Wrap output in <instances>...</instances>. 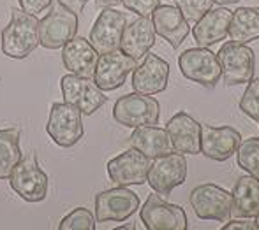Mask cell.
Masks as SVG:
<instances>
[{
  "instance_id": "6da1fadb",
  "label": "cell",
  "mask_w": 259,
  "mask_h": 230,
  "mask_svg": "<svg viewBox=\"0 0 259 230\" xmlns=\"http://www.w3.org/2000/svg\"><path fill=\"white\" fill-rule=\"evenodd\" d=\"M39 42V20L35 14L14 9L11 21L2 30L0 47L2 53L14 60H23L35 49Z\"/></svg>"
},
{
  "instance_id": "7a4b0ae2",
  "label": "cell",
  "mask_w": 259,
  "mask_h": 230,
  "mask_svg": "<svg viewBox=\"0 0 259 230\" xmlns=\"http://www.w3.org/2000/svg\"><path fill=\"white\" fill-rule=\"evenodd\" d=\"M9 185L25 202H41L48 195V176L39 167L35 151L21 156L9 176Z\"/></svg>"
},
{
  "instance_id": "3957f363",
  "label": "cell",
  "mask_w": 259,
  "mask_h": 230,
  "mask_svg": "<svg viewBox=\"0 0 259 230\" xmlns=\"http://www.w3.org/2000/svg\"><path fill=\"white\" fill-rule=\"evenodd\" d=\"M46 132L60 148H71V146L78 144L85 136L81 111L67 102H55L50 109Z\"/></svg>"
},
{
  "instance_id": "277c9868",
  "label": "cell",
  "mask_w": 259,
  "mask_h": 230,
  "mask_svg": "<svg viewBox=\"0 0 259 230\" xmlns=\"http://www.w3.org/2000/svg\"><path fill=\"white\" fill-rule=\"evenodd\" d=\"M160 116V105L150 95L143 93H127L120 97L113 105V120L122 127L157 125Z\"/></svg>"
},
{
  "instance_id": "5b68a950",
  "label": "cell",
  "mask_w": 259,
  "mask_h": 230,
  "mask_svg": "<svg viewBox=\"0 0 259 230\" xmlns=\"http://www.w3.org/2000/svg\"><path fill=\"white\" fill-rule=\"evenodd\" d=\"M221 64V78L228 86H236L249 83L256 71V54L254 49L240 42H226L217 53Z\"/></svg>"
},
{
  "instance_id": "8992f818",
  "label": "cell",
  "mask_w": 259,
  "mask_h": 230,
  "mask_svg": "<svg viewBox=\"0 0 259 230\" xmlns=\"http://www.w3.org/2000/svg\"><path fill=\"white\" fill-rule=\"evenodd\" d=\"M178 67L184 78L206 88H213L222 76L217 53L201 46L185 49L178 58Z\"/></svg>"
},
{
  "instance_id": "52a82bcc",
  "label": "cell",
  "mask_w": 259,
  "mask_h": 230,
  "mask_svg": "<svg viewBox=\"0 0 259 230\" xmlns=\"http://www.w3.org/2000/svg\"><path fill=\"white\" fill-rule=\"evenodd\" d=\"M191 206L199 220H215L226 223L233 214V197L219 185L206 183L191 192Z\"/></svg>"
},
{
  "instance_id": "ba28073f",
  "label": "cell",
  "mask_w": 259,
  "mask_h": 230,
  "mask_svg": "<svg viewBox=\"0 0 259 230\" xmlns=\"http://www.w3.org/2000/svg\"><path fill=\"white\" fill-rule=\"evenodd\" d=\"M78 32V14L65 7L55 6L42 20H39V42L46 49H60Z\"/></svg>"
},
{
  "instance_id": "9c48e42d",
  "label": "cell",
  "mask_w": 259,
  "mask_h": 230,
  "mask_svg": "<svg viewBox=\"0 0 259 230\" xmlns=\"http://www.w3.org/2000/svg\"><path fill=\"white\" fill-rule=\"evenodd\" d=\"M60 88L62 95H64V102L76 105L85 116L94 114L108 100L103 90L96 85L94 78H83V76L69 72L60 79Z\"/></svg>"
},
{
  "instance_id": "30bf717a",
  "label": "cell",
  "mask_w": 259,
  "mask_h": 230,
  "mask_svg": "<svg viewBox=\"0 0 259 230\" xmlns=\"http://www.w3.org/2000/svg\"><path fill=\"white\" fill-rule=\"evenodd\" d=\"M187 178V160L182 153H167L152 162L147 183L159 195H169L173 188L184 185Z\"/></svg>"
},
{
  "instance_id": "8fae6325",
  "label": "cell",
  "mask_w": 259,
  "mask_h": 230,
  "mask_svg": "<svg viewBox=\"0 0 259 230\" xmlns=\"http://www.w3.org/2000/svg\"><path fill=\"white\" fill-rule=\"evenodd\" d=\"M140 209V199L127 186L104 190L96 195V218L104 221H125Z\"/></svg>"
},
{
  "instance_id": "7c38bea8",
  "label": "cell",
  "mask_w": 259,
  "mask_h": 230,
  "mask_svg": "<svg viewBox=\"0 0 259 230\" xmlns=\"http://www.w3.org/2000/svg\"><path fill=\"white\" fill-rule=\"evenodd\" d=\"M138 60L123 53L122 49H113L109 53H103L97 58L94 81L103 92H113L125 83L127 76L138 67Z\"/></svg>"
},
{
  "instance_id": "4fadbf2b",
  "label": "cell",
  "mask_w": 259,
  "mask_h": 230,
  "mask_svg": "<svg viewBox=\"0 0 259 230\" xmlns=\"http://www.w3.org/2000/svg\"><path fill=\"white\" fill-rule=\"evenodd\" d=\"M141 221L148 230H185L187 214L177 204L164 200L159 193H152L141 206Z\"/></svg>"
},
{
  "instance_id": "5bb4252c",
  "label": "cell",
  "mask_w": 259,
  "mask_h": 230,
  "mask_svg": "<svg viewBox=\"0 0 259 230\" xmlns=\"http://www.w3.org/2000/svg\"><path fill=\"white\" fill-rule=\"evenodd\" d=\"M150 165L152 160L148 156H145L138 149L131 148L109 160L106 169H108V176L113 183L118 186H131L147 183Z\"/></svg>"
},
{
  "instance_id": "9a60e30c",
  "label": "cell",
  "mask_w": 259,
  "mask_h": 230,
  "mask_svg": "<svg viewBox=\"0 0 259 230\" xmlns=\"http://www.w3.org/2000/svg\"><path fill=\"white\" fill-rule=\"evenodd\" d=\"M127 21L129 20H127L125 13H120L113 7H106L90 30L89 41L96 47L97 53L103 54L113 49H118Z\"/></svg>"
},
{
  "instance_id": "2e32d148",
  "label": "cell",
  "mask_w": 259,
  "mask_h": 230,
  "mask_svg": "<svg viewBox=\"0 0 259 230\" xmlns=\"http://www.w3.org/2000/svg\"><path fill=\"white\" fill-rule=\"evenodd\" d=\"M167 81L169 64L155 53L145 54L143 62L133 71V88L138 93L157 95L167 88Z\"/></svg>"
},
{
  "instance_id": "e0dca14e",
  "label": "cell",
  "mask_w": 259,
  "mask_h": 230,
  "mask_svg": "<svg viewBox=\"0 0 259 230\" xmlns=\"http://www.w3.org/2000/svg\"><path fill=\"white\" fill-rule=\"evenodd\" d=\"M166 132L171 148L182 155H198L201 153V123L191 114L180 111L166 123Z\"/></svg>"
},
{
  "instance_id": "ac0fdd59",
  "label": "cell",
  "mask_w": 259,
  "mask_h": 230,
  "mask_svg": "<svg viewBox=\"0 0 259 230\" xmlns=\"http://www.w3.org/2000/svg\"><path fill=\"white\" fill-rule=\"evenodd\" d=\"M242 136L233 127L201 125V153L215 162H226L238 149Z\"/></svg>"
},
{
  "instance_id": "d6986e66",
  "label": "cell",
  "mask_w": 259,
  "mask_h": 230,
  "mask_svg": "<svg viewBox=\"0 0 259 230\" xmlns=\"http://www.w3.org/2000/svg\"><path fill=\"white\" fill-rule=\"evenodd\" d=\"M152 23H154L155 34H159L164 41L169 42L171 47H180L182 42L187 39L191 27L184 14L177 6H157L152 13Z\"/></svg>"
},
{
  "instance_id": "ffe728a7",
  "label": "cell",
  "mask_w": 259,
  "mask_h": 230,
  "mask_svg": "<svg viewBox=\"0 0 259 230\" xmlns=\"http://www.w3.org/2000/svg\"><path fill=\"white\" fill-rule=\"evenodd\" d=\"M233 11H229L226 6L210 9L201 20H198L192 27V35L198 46L208 47L215 42H221L226 39L231 25Z\"/></svg>"
},
{
  "instance_id": "44dd1931",
  "label": "cell",
  "mask_w": 259,
  "mask_h": 230,
  "mask_svg": "<svg viewBox=\"0 0 259 230\" xmlns=\"http://www.w3.org/2000/svg\"><path fill=\"white\" fill-rule=\"evenodd\" d=\"M97 58L99 53L90 44L89 39L74 37L62 47V62L64 67L71 74L83 76V78H94Z\"/></svg>"
},
{
  "instance_id": "7402d4cb",
  "label": "cell",
  "mask_w": 259,
  "mask_h": 230,
  "mask_svg": "<svg viewBox=\"0 0 259 230\" xmlns=\"http://www.w3.org/2000/svg\"><path fill=\"white\" fill-rule=\"evenodd\" d=\"M155 44V28L150 18L140 16L138 20L131 21L129 27H125L120 41V49L133 56L134 60H141V56L152 49Z\"/></svg>"
},
{
  "instance_id": "603a6c76",
  "label": "cell",
  "mask_w": 259,
  "mask_h": 230,
  "mask_svg": "<svg viewBox=\"0 0 259 230\" xmlns=\"http://www.w3.org/2000/svg\"><path fill=\"white\" fill-rule=\"evenodd\" d=\"M131 146L150 160H155L173 151L166 129H160L155 125L136 127L133 136H131Z\"/></svg>"
},
{
  "instance_id": "cb8c5ba5",
  "label": "cell",
  "mask_w": 259,
  "mask_h": 230,
  "mask_svg": "<svg viewBox=\"0 0 259 230\" xmlns=\"http://www.w3.org/2000/svg\"><path fill=\"white\" fill-rule=\"evenodd\" d=\"M233 213L240 218H254L259 213V180L242 176L233 188Z\"/></svg>"
},
{
  "instance_id": "d4e9b609",
  "label": "cell",
  "mask_w": 259,
  "mask_h": 230,
  "mask_svg": "<svg viewBox=\"0 0 259 230\" xmlns=\"http://www.w3.org/2000/svg\"><path fill=\"white\" fill-rule=\"evenodd\" d=\"M233 42L247 44L259 39V7H238L233 13L228 32Z\"/></svg>"
},
{
  "instance_id": "484cf974",
  "label": "cell",
  "mask_w": 259,
  "mask_h": 230,
  "mask_svg": "<svg viewBox=\"0 0 259 230\" xmlns=\"http://www.w3.org/2000/svg\"><path fill=\"white\" fill-rule=\"evenodd\" d=\"M20 130L0 129V180H9L13 169L21 160Z\"/></svg>"
},
{
  "instance_id": "4316f807",
  "label": "cell",
  "mask_w": 259,
  "mask_h": 230,
  "mask_svg": "<svg viewBox=\"0 0 259 230\" xmlns=\"http://www.w3.org/2000/svg\"><path fill=\"white\" fill-rule=\"evenodd\" d=\"M236 162L243 170L259 180V139L250 137L240 142L238 149H236Z\"/></svg>"
},
{
  "instance_id": "83f0119b",
  "label": "cell",
  "mask_w": 259,
  "mask_h": 230,
  "mask_svg": "<svg viewBox=\"0 0 259 230\" xmlns=\"http://www.w3.org/2000/svg\"><path fill=\"white\" fill-rule=\"evenodd\" d=\"M96 218L85 207H76L58 225V230H94Z\"/></svg>"
},
{
  "instance_id": "f1b7e54d",
  "label": "cell",
  "mask_w": 259,
  "mask_h": 230,
  "mask_svg": "<svg viewBox=\"0 0 259 230\" xmlns=\"http://www.w3.org/2000/svg\"><path fill=\"white\" fill-rule=\"evenodd\" d=\"M175 2L189 25H194L208 11L213 9V0H175Z\"/></svg>"
},
{
  "instance_id": "f546056e",
  "label": "cell",
  "mask_w": 259,
  "mask_h": 230,
  "mask_svg": "<svg viewBox=\"0 0 259 230\" xmlns=\"http://www.w3.org/2000/svg\"><path fill=\"white\" fill-rule=\"evenodd\" d=\"M240 109L254 122H259V78L249 81L245 92L240 98Z\"/></svg>"
},
{
  "instance_id": "4dcf8cb0",
  "label": "cell",
  "mask_w": 259,
  "mask_h": 230,
  "mask_svg": "<svg viewBox=\"0 0 259 230\" xmlns=\"http://www.w3.org/2000/svg\"><path fill=\"white\" fill-rule=\"evenodd\" d=\"M122 4L131 13L143 18H150L155 7L159 6V0H122Z\"/></svg>"
},
{
  "instance_id": "1f68e13d",
  "label": "cell",
  "mask_w": 259,
  "mask_h": 230,
  "mask_svg": "<svg viewBox=\"0 0 259 230\" xmlns=\"http://www.w3.org/2000/svg\"><path fill=\"white\" fill-rule=\"evenodd\" d=\"M53 0H18L20 4L21 11L28 14H39V13H45L50 6H52Z\"/></svg>"
},
{
  "instance_id": "d6a6232c",
  "label": "cell",
  "mask_w": 259,
  "mask_h": 230,
  "mask_svg": "<svg viewBox=\"0 0 259 230\" xmlns=\"http://www.w3.org/2000/svg\"><path fill=\"white\" fill-rule=\"evenodd\" d=\"M58 6L65 7L67 11H71V13L74 14H79L83 9H85V6L89 4V0H57Z\"/></svg>"
},
{
  "instance_id": "836d02e7",
  "label": "cell",
  "mask_w": 259,
  "mask_h": 230,
  "mask_svg": "<svg viewBox=\"0 0 259 230\" xmlns=\"http://www.w3.org/2000/svg\"><path fill=\"white\" fill-rule=\"evenodd\" d=\"M222 230H259L256 221H242V220H235V221H226V225L222 227Z\"/></svg>"
},
{
  "instance_id": "e575fe53",
  "label": "cell",
  "mask_w": 259,
  "mask_h": 230,
  "mask_svg": "<svg viewBox=\"0 0 259 230\" xmlns=\"http://www.w3.org/2000/svg\"><path fill=\"white\" fill-rule=\"evenodd\" d=\"M97 7H115L122 4V0H96Z\"/></svg>"
},
{
  "instance_id": "d590c367",
  "label": "cell",
  "mask_w": 259,
  "mask_h": 230,
  "mask_svg": "<svg viewBox=\"0 0 259 230\" xmlns=\"http://www.w3.org/2000/svg\"><path fill=\"white\" fill-rule=\"evenodd\" d=\"M240 0H213V4H219V6H231V4H238Z\"/></svg>"
},
{
  "instance_id": "8d00e7d4",
  "label": "cell",
  "mask_w": 259,
  "mask_h": 230,
  "mask_svg": "<svg viewBox=\"0 0 259 230\" xmlns=\"http://www.w3.org/2000/svg\"><path fill=\"white\" fill-rule=\"evenodd\" d=\"M256 225H257V228H259V213L256 214Z\"/></svg>"
}]
</instances>
